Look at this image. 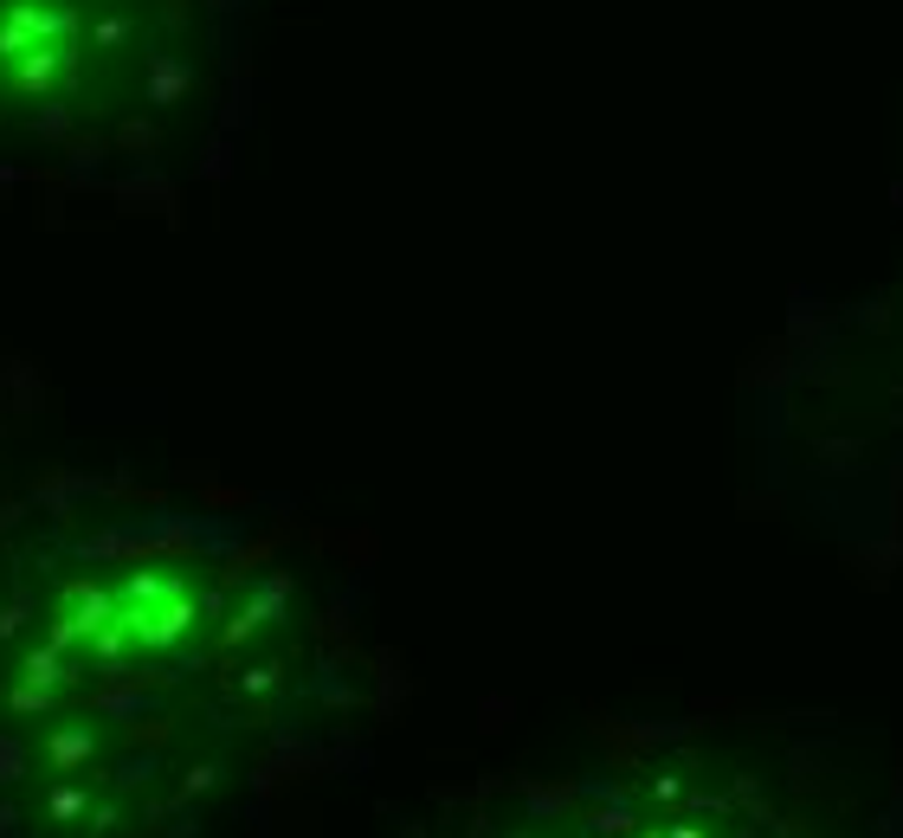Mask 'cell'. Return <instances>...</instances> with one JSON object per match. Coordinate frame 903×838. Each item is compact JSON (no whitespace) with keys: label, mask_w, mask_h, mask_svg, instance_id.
Listing matches in <instances>:
<instances>
[{"label":"cell","mask_w":903,"mask_h":838,"mask_svg":"<svg viewBox=\"0 0 903 838\" xmlns=\"http://www.w3.org/2000/svg\"><path fill=\"white\" fill-rule=\"evenodd\" d=\"M258 0H0V181L155 188L246 98Z\"/></svg>","instance_id":"obj_1"}]
</instances>
